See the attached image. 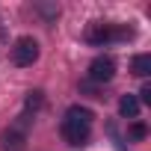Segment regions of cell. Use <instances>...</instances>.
I'll return each mask as SVG.
<instances>
[{
	"label": "cell",
	"mask_w": 151,
	"mask_h": 151,
	"mask_svg": "<svg viewBox=\"0 0 151 151\" xmlns=\"http://www.w3.org/2000/svg\"><path fill=\"white\" fill-rule=\"evenodd\" d=\"M113 77H116V62H113V56H95L92 65H89V80L107 83V80H113Z\"/></svg>",
	"instance_id": "277c9868"
},
{
	"label": "cell",
	"mask_w": 151,
	"mask_h": 151,
	"mask_svg": "<svg viewBox=\"0 0 151 151\" xmlns=\"http://www.w3.org/2000/svg\"><path fill=\"white\" fill-rule=\"evenodd\" d=\"M130 136H133V139H142V136H145V124H133V127H130Z\"/></svg>",
	"instance_id": "52a82bcc"
},
{
	"label": "cell",
	"mask_w": 151,
	"mask_h": 151,
	"mask_svg": "<svg viewBox=\"0 0 151 151\" xmlns=\"http://www.w3.org/2000/svg\"><path fill=\"white\" fill-rule=\"evenodd\" d=\"M119 116H122V119H136V116H139V98H136V95H122V101H119Z\"/></svg>",
	"instance_id": "5b68a950"
},
{
	"label": "cell",
	"mask_w": 151,
	"mask_h": 151,
	"mask_svg": "<svg viewBox=\"0 0 151 151\" xmlns=\"http://www.w3.org/2000/svg\"><path fill=\"white\" fill-rule=\"evenodd\" d=\"M130 36H133V30H127V27H116V24H98V27H92V30L86 33V39H89L92 45L122 42V39H130Z\"/></svg>",
	"instance_id": "7a4b0ae2"
},
{
	"label": "cell",
	"mask_w": 151,
	"mask_h": 151,
	"mask_svg": "<svg viewBox=\"0 0 151 151\" xmlns=\"http://www.w3.org/2000/svg\"><path fill=\"white\" fill-rule=\"evenodd\" d=\"M92 110L86 107H68L65 119H62V136L68 145H86L89 133H92Z\"/></svg>",
	"instance_id": "6da1fadb"
},
{
	"label": "cell",
	"mask_w": 151,
	"mask_h": 151,
	"mask_svg": "<svg viewBox=\"0 0 151 151\" xmlns=\"http://www.w3.org/2000/svg\"><path fill=\"white\" fill-rule=\"evenodd\" d=\"M36 59H39V42H36L33 36H21V39L15 42V47H12V62L21 65V68H27V65H33Z\"/></svg>",
	"instance_id": "3957f363"
},
{
	"label": "cell",
	"mask_w": 151,
	"mask_h": 151,
	"mask_svg": "<svg viewBox=\"0 0 151 151\" xmlns=\"http://www.w3.org/2000/svg\"><path fill=\"white\" fill-rule=\"evenodd\" d=\"M133 74H136V77H148V74H151V56L148 53H139V56H133Z\"/></svg>",
	"instance_id": "8992f818"
},
{
	"label": "cell",
	"mask_w": 151,
	"mask_h": 151,
	"mask_svg": "<svg viewBox=\"0 0 151 151\" xmlns=\"http://www.w3.org/2000/svg\"><path fill=\"white\" fill-rule=\"evenodd\" d=\"M139 98H142L145 104H151V86H142V92H139Z\"/></svg>",
	"instance_id": "ba28073f"
}]
</instances>
